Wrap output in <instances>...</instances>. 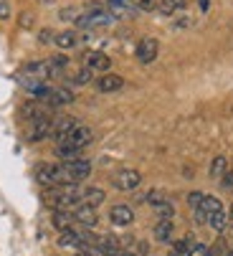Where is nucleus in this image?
Instances as JSON below:
<instances>
[{"mask_svg": "<svg viewBox=\"0 0 233 256\" xmlns=\"http://www.w3.org/2000/svg\"><path fill=\"white\" fill-rule=\"evenodd\" d=\"M109 221H112L114 226H130V224L134 221V213H132L130 206H114V208L109 210Z\"/></svg>", "mask_w": 233, "mask_h": 256, "instance_id": "obj_11", "label": "nucleus"}, {"mask_svg": "<svg viewBox=\"0 0 233 256\" xmlns=\"http://www.w3.org/2000/svg\"><path fill=\"white\" fill-rule=\"evenodd\" d=\"M230 221H233V206H230Z\"/></svg>", "mask_w": 233, "mask_h": 256, "instance_id": "obj_34", "label": "nucleus"}, {"mask_svg": "<svg viewBox=\"0 0 233 256\" xmlns=\"http://www.w3.org/2000/svg\"><path fill=\"white\" fill-rule=\"evenodd\" d=\"M140 182H142V175L132 168H124L114 175V188L116 190H134V188H140Z\"/></svg>", "mask_w": 233, "mask_h": 256, "instance_id": "obj_6", "label": "nucleus"}, {"mask_svg": "<svg viewBox=\"0 0 233 256\" xmlns=\"http://www.w3.org/2000/svg\"><path fill=\"white\" fill-rule=\"evenodd\" d=\"M36 180L41 182V186H64L66 182V175H64V165H41L36 170Z\"/></svg>", "mask_w": 233, "mask_h": 256, "instance_id": "obj_1", "label": "nucleus"}, {"mask_svg": "<svg viewBox=\"0 0 233 256\" xmlns=\"http://www.w3.org/2000/svg\"><path fill=\"white\" fill-rule=\"evenodd\" d=\"M92 76H94V74H92V71H89V68L84 66V68L79 71V74H76V76H74V84H86V82H89Z\"/></svg>", "mask_w": 233, "mask_h": 256, "instance_id": "obj_27", "label": "nucleus"}, {"mask_svg": "<svg viewBox=\"0 0 233 256\" xmlns=\"http://www.w3.org/2000/svg\"><path fill=\"white\" fill-rule=\"evenodd\" d=\"M220 182H223V188H228V190H230V188H233V172H230V170H226V175L220 178Z\"/></svg>", "mask_w": 233, "mask_h": 256, "instance_id": "obj_31", "label": "nucleus"}, {"mask_svg": "<svg viewBox=\"0 0 233 256\" xmlns=\"http://www.w3.org/2000/svg\"><path fill=\"white\" fill-rule=\"evenodd\" d=\"M74 16H79V8H64L61 10V18L64 20H74Z\"/></svg>", "mask_w": 233, "mask_h": 256, "instance_id": "obj_30", "label": "nucleus"}, {"mask_svg": "<svg viewBox=\"0 0 233 256\" xmlns=\"http://www.w3.org/2000/svg\"><path fill=\"white\" fill-rule=\"evenodd\" d=\"M154 210H158L160 221H170L172 213H175V208H172V203H170V200H160L158 206H154Z\"/></svg>", "mask_w": 233, "mask_h": 256, "instance_id": "obj_22", "label": "nucleus"}, {"mask_svg": "<svg viewBox=\"0 0 233 256\" xmlns=\"http://www.w3.org/2000/svg\"><path fill=\"white\" fill-rule=\"evenodd\" d=\"M104 190L102 188H86L84 193H82V200H84V206H92V208H96V206H102L104 203Z\"/></svg>", "mask_w": 233, "mask_h": 256, "instance_id": "obj_17", "label": "nucleus"}, {"mask_svg": "<svg viewBox=\"0 0 233 256\" xmlns=\"http://www.w3.org/2000/svg\"><path fill=\"white\" fill-rule=\"evenodd\" d=\"M76 127H79V122H76L74 117H61V120H54V140L61 144V142H66V137L76 130Z\"/></svg>", "mask_w": 233, "mask_h": 256, "instance_id": "obj_7", "label": "nucleus"}, {"mask_svg": "<svg viewBox=\"0 0 233 256\" xmlns=\"http://www.w3.org/2000/svg\"><path fill=\"white\" fill-rule=\"evenodd\" d=\"M92 140H94V132L89 130V127H84V124H79L68 137H66V142H61V144H66V148H74V150H84L86 144H92Z\"/></svg>", "mask_w": 233, "mask_h": 256, "instance_id": "obj_5", "label": "nucleus"}, {"mask_svg": "<svg viewBox=\"0 0 233 256\" xmlns=\"http://www.w3.org/2000/svg\"><path fill=\"white\" fill-rule=\"evenodd\" d=\"M203 198H206V196H203V193H198V190H196V193H190V196H188V206L198 210V208H200V203H203Z\"/></svg>", "mask_w": 233, "mask_h": 256, "instance_id": "obj_26", "label": "nucleus"}, {"mask_svg": "<svg viewBox=\"0 0 233 256\" xmlns=\"http://www.w3.org/2000/svg\"><path fill=\"white\" fill-rule=\"evenodd\" d=\"M226 256H233V251H228V254H226Z\"/></svg>", "mask_w": 233, "mask_h": 256, "instance_id": "obj_35", "label": "nucleus"}, {"mask_svg": "<svg viewBox=\"0 0 233 256\" xmlns=\"http://www.w3.org/2000/svg\"><path fill=\"white\" fill-rule=\"evenodd\" d=\"M10 18V6L8 0H0V20H8Z\"/></svg>", "mask_w": 233, "mask_h": 256, "instance_id": "obj_29", "label": "nucleus"}, {"mask_svg": "<svg viewBox=\"0 0 233 256\" xmlns=\"http://www.w3.org/2000/svg\"><path fill=\"white\" fill-rule=\"evenodd\" d=\"M137 8L132 6V0H109V6H106V13L109 16H116V18H122V16H132Z\"/></svg>", "mask_w": 233, "mask_h": 256, "instance_id": "obj_15", "label": "nucleus"}, {"mask_svg": "<svg viewBox=\"0 0 233 256\" xmlns=\"http://www.w3.org/2000/svg\"><path fill=\"white\" fill-rule=\"evenodd\" d=\"M170 238H172V221H160L158 226H154V241L168 244Z\"/></svg>", "mask_w": 233, "mask_h": 256, "instance_id": "obj_19", "label": "nucleus"}, {"mask_svg": "<svg viewBox=\"0 0 233 256\" xmlns=\"http://www.w3.org/2000/svg\"><path fill=\"white\" fill-rule=\"evenodd\" d=\"M46 64H48V76H58V74H61V71L66 68V64H68V58H66L64 54H58V56H54V58H48Z\"/></svg>", "mask_w": 233, "mask_h": 256, "instance_id": "obj_20", "label": "nucleus"}, {"mask_svg": "<svg viewBox=\"0 0 233 256\" xmlns=\"http://www.w3.org/2000/svg\"><path fill=\"white\" fill-rule=\"evenodd\" d=\"M82 241H84V236L79 231H74V228H66V231L58 234V246H64V248L66 246H74L76 248V246H82Z\"/></svg>", "mask_w": 233, "mask_h": 256, "instance_id": "obj_16", "label": "nucleus"}, {"mask_svg": "<svg viewBox=\"0 0 233 256\" xmlns=\"http://www.w3.org/2000/svg\"><path fill=\"white\" fill-rule=\"evenodd\" d=\"M220 210H223L220 200H218L216 196H206L203 203H200V208H198L196 213H198V221H200V224H208V218L216 216V213H220Z\"/></svg>", "mask_w": 233, "mask_h": 256, "instance_id": "obj_8", "label": "nucleus"}, {"mask_svg": "<svg viewBox=\"0 0 233 256\" xmlns=\"http://www.w3.org/2000/svg\"><path fill=\"white\" fill-rule=\"evenodd\" d=\"M124 86V79L120 76V74H102L99 79H96V89L99 92H116V89H122Z\"/></svg>", "mask_w": 233, "mask_h": 256, "instance_id": "obj_12", "label": "nucleus"}, {"mask_svg": "<svg viewBox=\"0 0 233 256\" xmlns=\"http://www.w3.org/2000/svg\"><path fill=\"white\" fill-rule=\"evenodd\" d=\"M190 256H213V251L206 244H192L190 246Z\"/></svg>", "mask_w": 233, "mask_h": 256, "instance_id": "obj_25", "label": "nucleus"}, {"mask_svg": "<svg viewBox=\"0 0 233 256\" xmlns=\"http://www.w3.org/2000/svg\"><path fill=\"white\" fill-rule=\"evenodd\" d=\"M71 221H74V213H68V210H54V218H51L54 228L66 231V228H71Z\"/></svg>", "mask_w": 233, "mask_h": 256, "instance_id": "obj_18", "label": "nucleus"}, {"mask_svg": "<svg viewBox=\"0 0 233 256\" xmlns=\"http://www.w3.org/2000/svg\"><path fill=\"white\" fill-rule=\"evenodd\" d=\"M74 221H79L82 226H86V228H92V226H96V208H92V206H79L76 208V213H74Z\"/></svg>", "mask_w": 233, "mask_h": 256, "instance_id": "obj_14", "label": "nucleus"}, {"mask_svg": "<svg viewBox=\"0 0 233 256\" xmlns=\"http://www.w3.org/2000/svg\"><path fill=\"white\" fill-rule=\"evenodd\" d=\"M38 102H46L48 106H64V104H71V102H74V94H71V89H66V86H61V89L46 86L41 94H38Z\"/></svg>", "mask_w": 233, "mask_h": 256, "instance_id": "obj_4", "label": "nucleus"}, {"mask_svg": "<svg viewBox=\"0 0 233 256\" xmlns=\"http://www.w3.org/2000/svg\"><path fill=\"white\" fill-rule=\"evenodd\" d=\"M20 26H23V28H30V26H33V16H30V13H23V16H20Z\"/></svg>", "mask_w": 233, "mask_h": 256, "instance_id": "obj_32", "label": "nucleus"}, {"mask_svg": "<svg viewBox=\"0 0 233 256\" xmlns=\"http://www.w3.org/2000/svg\"><path fill=\"white\" fill-rule=\"evenodd\" d=\"M64 175H66V182H76L79 186L82 180H86L92 175V162L89 160H71V162H64Z\"/></svg>", "mask_w": 233, "mask_h": 256, "instance_id": "obj_2", "label": "nucleus"}, {"mask_svg": "<svg viewBox=\"0 0 233 256\" xmlns=\"http://www.w3.org/2000/svg\"><path fill=\"white\" fill-rule=\"evenodd\" d=\"M38 41H41V44H51L54 41V30L51 28H44L41 33H38Z\"/></svg>", "mask_w": 233, "mask_h": 256, "instance_id": "obj_28", "label": "nucleus"}, {"mask_svg": "<svg viewBox=\"0 0 233 256\" xmlns=\"http://www.w3.org/2000/svg\"><path fill=\"white\" fill-rule=\"evenodd\" d=\"M20 76H33V79H48V64L46 61H30V64H26L23 66V71H20Z\"/></svg>", "mask_w": 233, "mask_h": 256, "instance_id": "obj_13", "label": "nucleus"}, {"mask_svg": "<svg viewBox=\"0 0 233 256\" xmlns=\"http://www.w3.org/2000/svg\"><path fill=\"white\" fill-rule=\"evenodd\" d=\"M158 51H160V44L154 38H142L140 46H137V58L142 64H152L154 58H158Z\"/></svg>", "mask_w": 233, "mask_h": 256, "instance_id": "obj_9", "label": "nucleus"}, {"mask_svg": "<svg viewBox=\"0 0 233 256\" xmlns=\"http://www.w3.org/2000/svg\"><path fill=\"white\" fill-rule=\"evenodd\" d=\"M30 127H28V142H38V140H44L54 132V120L48 114H41V117H36V120H28Z\"/></svg>", "mask_w": 233, "mask_h": 256, "instance_id": "obj_3", "label": "nucleus"}, {"mask_svg": "<svg viewBox=\"0 0 233 256\" xmlns=\"http://www.w3.org/2000/svg\"><path fill=\"white\" fill-rule=\"evenodd\" d=\"M208 224H210V228H216V231H223V228L228 226V216H226V210H220V213L210 216V218H208Z\"/></svg>", "mask_w": 233, "mask_h": 256, "instance_id": "obj_23", "label": "nucleus"}, {"mask_svg": "<svg viewBox=\"0 0 233 256\" xmlns=\"http://www.w3.org/2000/svg\"><path fill=\"white\" fill-rule=\"evenodd\" d=\"M109 66H112V58L106 54H102V51H94V54L86 56V68L92 71V74H106Z\"/></svg>", "mask_w": 233, "mask_h": 256, "instance_id": "obj_10", "label": "nucleus"}, {"mask_svg": "<svg viewBox=\"0 0 233 256\" xmlns=\"http://www.w3.org/2000/svg\"><path fill=\"white\" fill-rule=\"evenodd\" d=\"M226 168H228L226 158H216L213 165H210V178H223L226 175Z\"/></svg>", "mask_w": 233, "mask_h": 256, "instance_id": "obj_24", "label": "nucleus"}, {"mask_svg": "<svg viewBox=\"0 0 233 256\" xmlns=\"http://www.w3.org/2000/svg\"><path fill=\"white\" fill-rule=\"evenodd\" d=\"M200 3V10H208V0H198Z\"/></svg>", "mask_w": 233, "mask_h": 256, "instance_id": "obj_33", "label": "nucleus"}, {"mask_svg": "<svg viewBox=\"0 0 233 256\" xmlns=\"http://www.w3.org/2000/svg\"><path fill=\"white\" fill-rule=\"evenodd\" d=\"M56 46L58 48H71V46H76V41H79V36H76L74 30H64V33H58L56 36Z\"/></svg>", "mask_w": 233, "mask_h": 256, "instance_id": "obj_21", "label": "nucleus"}]
</instances>
